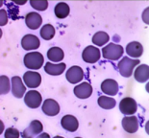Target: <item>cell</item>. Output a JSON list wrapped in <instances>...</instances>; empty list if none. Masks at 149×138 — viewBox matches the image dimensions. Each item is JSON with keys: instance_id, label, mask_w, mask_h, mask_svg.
Returning <instances> with one entry per match:
<instances>
[{"instance_id": "1", "label": "cell", "mask_w": 149, "mask_h": 138, "mask_svg": "<svg viewBox=\"0 0 149 138\" xmlns=\"http://www.w3.org/2000/svg\"><path fill=\"white\" fill-rule=\"evenodd\" d=\"M24 64L25 66L33 70H38L43 65L44 59L43 56L39 52H31L25 55L24 57Z\"/></svg>"}, {"instance_id": "2", "label": "cell", "mask_w": 149, "mask_h": 138, "mask_svg": "<svg viewBox=\"0 0 149 138\" xmlns=\"http://www.w3.org/2000/svg\"><path fill=\"white\" fill-rule=\"evenodd\" d=\"M138 64H139V59H133L129 57H124L118 62L117 67H118V71L121 74V76L129 78L132 75L135 66H137Z\"/></svg>"}, {"instance_id": "3", "label": "cell", "mask_w": 149, "mask_h": 138, "mask_svg": "<svg viewBox=\"0 0 149 138\" xmlns=\"http://www.w3.org/2000/svg\"><path fill=\"white\" fill-rule=\"evenodd\" d=\"M123 48L122 46H120L116 43H110L107 46L103 47L102 49V54L103 57L110 59V61H117L121 58V56L123 55Z\"/></svg>"}, {"instance_id": "4", "label": "cell", "mask_w": 149, "mask_h": 138, "mask_svg": "<svg viewBox=\"0 0 149 138\" xmlns=\"http://www.w3.org/2000/svg\"><path fill=\"white\" fill-rule=\"evenodd\" d=\"M119 109L121 111V113L124 115H132L135 114L137 112L138 105L137 102L131 97H125L123 98L119 104Z\"/></svg>"}, {"instance_id": "5", "label": "cell", "mask_w": 149, "mask_h": 138, "mask_svg": "<svg viewBox=\"0 0 149 138\" xmlns=\"http://www.w3.org/2000/svg\"><path fill=\"white\" fill-rule=\"evenodd\" d=\"M100 50L95 46H87L84 49L82 58L88 63H94L100 59Z\"/></svg>"}, {"instance_id": "6", "label": "cell", "mask_w": 149, "mask_h": 138, "mask_svg": "<svg viewBox=\"0 0 149 138\" xmlns=\"http://www.w3.org/2000/svg\"><path fill=\"white\" fill-rule=\"evenodd\" d=\"M42 95L36 90H30L29 92L26 93V95L24 97V102L26 104V106H29L30 108H38L42 104Z\"/></svg>"}, {"instance_id": "7", "label": "cell", "mask_w": 149, "mask_h": 138, "mask_svg": "<svg viewBox=\"0 0 149 138\" xmlns=\"http://www.w3.org/2000/svg\"><path fill=\"white\" fill-rule=\"evenodd\" d=\"M43 130L42 124L39 120H34L31 122L29 127L25 128V130L22 132L23 138H34L38 134H40Z\"/></svg>"}, {"instance_id": "8", "label": "cell", "mask_w": 149, "mask_h": 138, "mask_svg": "<svg viewBox=\"0 0 149 138\" xmlns=\"http://www.w3.org/2000/svg\"><path fill=\"white\" fill-rule=\"evenodd\" d=\"M23 81L28 87H30V88H36L42 83V76L38 72L28 71L23 75Z\"/></svg>"}, {"instance_id": "9", "label": "cell", "mask_w": 149, "mask_h": 138, "mask_svg": "<svg viewBox=\"0 0 149 138\" xmlns=\"http://www.w3.org/2000/svg\"><path fill=\"white\" fill-rule=\"evenodd\" d=\"M65 78L70 83H78L83 80L84 72L80 66H71L65 74Z\"/></svg>"}, {"instance_id": "10", "label": "cell", "mask_w": 149, "mask_h": 138, "mask_svg": "<svg viewBox=\"0 0 149 138\" xmlns=\"http://www.w3.org/2000/svg\"><path fill=\"white\" fill-rule=\"evenodd\" d=\"M73 92L79 99H87L93 94V86L87 81H84L74 87Z\"/></svg>"}, {"instance_id": "11", "label": "cell", "mask_w": 149, "mask_h": 138, "mask_svg": "<svg viewBox=\"0 0 149 138\" xmlns=\"http://www.w3.org/2000/svg\"><path fill=\"white\" fill-rule=\"evenodd\" d=\"M26 92V87L21 81V78L18 76L13 77L12 79V93L17 98H22Z\"/></svg>"}, {"instance_id": "12", "label": "cell", "mask_w": 149, "mask_h": 138, "mask_svg": "<svg viewBox=\"0 0 149 138\" xmlns=\"http://www.w3.org/2000/svg\"><path fill=\"white\" fill-rule=\"evenodd\" d=\"M40 39L34 34H26L21 39V46L24 50H35L40 47Z\"/></svg>"}, {"instance_id": "13", "label": "cell", "mask_w": 149, "mask_h": 138, "mask_svg": "<svg viewBox=\"0 0 149 138\" xmlns=\"http://www.w3.org/2000/svg\"><path fill=\"white\" fill-rule=\"evenodd\" d=\"M42 111L48 116H56L60 112V106L55 100L47 99L42 104Z\"/></svg>"}, {"instance_id": "14", "label": "cell", "mask_w": 149, "mask_h": 138, "mask_svg": "<svg viewBox=\"0 0 149 138\" xmlns=\"http://www.w3.org/2000/svg\"><path fill=\"white\" fill-rule=\"evenodd\" d=\"M25 23H26L28 28H30L32 30H37L42 25V18L38 12H31L25 17Z\"/></svg>"}, {"instance_id": "15", "label": "cell", "mask_w": 149, "mask_h": 138, "mask_svg": "<svg viewBox=\"0 0 149 138\" xmlns=\"http://www.w3.org/2000/svg\"><path fill=\"white\" fill-rule=\"evenodd\" d=\"M122 127L129 133H135L139 128V120L136 116H126L122 119Z\"/></svg>"}, {"instance_id": "16", "label": "cell", "mask_w": 149, "mask_h": 138, "mask_svg": "<svg viewBox=\"0 0 149 138\" xmlns=\"http://www.w3.org/2000/svg\"><path fill=\"white\" fill-rule=\"evenodd\" d=\"M61 125L65 130L70 131V132L76 131L79 127L77 118L73 115H65L61 120Z\"/></svg>"}, {"instance_id": "17", "label": "cell", "mask_w": 149, "mask_h": 138, "mask_svg": "<svg viewBox=\"0 0 149 138\" xmlns=\"http://www.w3.org/2000/svg\"><path fill=\"white\" fill-rule=\"evenodd\" d=\"M101 90L106 95L115 96L118 92V84L116 81L113 79H107L101 83Z\"/></svg>"}, {"instance_id": "18", "label": "cell", "mask_w": 149, "mask_h": 138, "mask_svg": "<svg viewBox=\"0 0 149 138\" xmlns=\"http://www.w3.org/2000/svg\"><path fill=\"white\" fill-rule=\"evenodd\" d=\"M126 52L132 58H139L143 53V47L138 41H132L126 46Z\"/></svg>"}, {"instance_id": "19", "label": "cell", "mask_w": 149, "mask_h": 138, "mask_svg": "<svg viewBox=\"0 0 149 138\" xmlns=\"http://www.w3.org/2000/svg\"><path fill=\"white\" fill-rule=\"evenodd\" d=\"M65 70V63L64 62H60L59 64H53L51 62H47L44 66V71L47 74L52 75V76H58L64 73Z\"/></svg>"}, {"instance_id": "20", "label": "cell", "mask_w": 149, "mask_h": 138, "mask_svg": "<svg viewBox=\"0 0 149 138\" xmlns=\"http://www.w3.org/2000/svg\"><path fill=\"white\" fill-rule=\"evenodd\" d=\"M135 79L139 83H144L149 80V66L146 64H141L135 70Z\"/></svg>"}, {"instance_id": "21", "label": "cell", "mask_w": 149, "mask_h": 138, "mask_svg": "<svg viewBox=\"0 0 149 138\" xmlns=\"http://www.w3.org/2000/svg\"><path fill=\"white\" fill-rule=\"evenodd\" d=\"M65 57L64 51L60 47H52L47 52V58L51 61H61Z\"/></svg>"}, {"instance_id": "22", "label": "cell", "mask_w": 149, "mask_h": 138, "mask_svg": "<svg viewBox=\"0 0 149 138\" xmlns=\"http://www.w3.org/2000/svg\"><path fill=\"white\" fill-rule=\"evenodd\" d=\"M69 6L65 2H60L56 5L55 10H54V12H55V15L58 18H65L69 14Z\"/></svg>"}, {"instance_id": "23", "label": "cell", "mask_w": 149, "mask_h": 138, "mask_svg": "<svg viewBox=\"0 0 149 138\" xmlns=\"http://www.w3.org/2000/svg\"><path fill=\"white\" fill-rule=\"evenodd\" d=\"M97 103L104 109H112L116 106V100L107 96H100L97 100Z\"/></svg>"}, {"instance_id": "24", "label": "cell", "mask_w": 149, "mask_h": 138, "mask_svg": "<svg viewBox=\"0 0 149 138\" xmlns=\"http://www.w3.org/2000/svg\"><path fill=\"white\" fill-rule=\"evenodd\" d=\"M109 39H110L109 34L105 32H97L93 37V42L97 46H103L109 41Z\"/></svg>"}, {"instance_id": "25", "label": "cell", "mask_w": 149, "mask_h": 138, "mask_svg": "<svg viewBox=\"0 0 149 138\" xmlns=\"http://www.w3.org/2000/svg\"><path fill=\"white\" fill-rule=\"evenodd\" d=\"M55 36V28L51 24H45L40 30V37L45 40H50Z\"/></svg>"}, {"instance_id": "26", "label": "cell", "mask_w": 149, "mask_h": 138, "mask_svg": "<svg viewBox=\"0 0 149 138\" xmlns=\"http://www.w3.org/2000/svg\"><path fill=\"white\" fill-rule=\"evenodd\" d=\"M30 5L38 11H45L48 7V2L46 0H31Z\"/></svg>"}, {"instance_id": "27", "label": "cell", "mask_w": 149, "mask_h": 138, "mask_svg": "<svg viewBox=\"0 0 149 138\" xmlns=\"http://www.w3.org/2000/svg\"><path fill=\"white\" fill-rule=\"evenodd\" d=\"M10 91V81L8 77L1 76V94H7Z\"/></svg>"}, {"instance_id": "28", "label": "cell", "mask_w": 149, "mask_h": 138, "mask_svg": "<svg viewBox=\"0 0 149 138\" xmlns=\"http://www.w3.org/2000/svg\"><path fill=\"white\" fill-rule=\"evenodd\" d=\"M5 138H19V131L15 128H9L5 130Z\"/></svg>"}, {"instance_id": "29", "label": "cell", "mask_w": 149, "mask_h": 138, "mask_svg": "<svg viewBox=\"0 0 149 138\" xmlns=\"http://www.w3.org/2000/svg\"><path fill=\"white\" fill-rule=\"evenodd\" d=\"M0 14H1V18H0V24H1V26H4V25L7 24L8 22V17H7V12L4 10V9H1V11H0Z\"/></svg>"}, {"instance_id": "30", "label": "cell", "mask_w": 149, "mask_h": 138, "mask_svg": "<svg viewBox=\"0 0 149 138\" xmlns=\"http://www.w3.org/2000/svg\"><path fill=\"white\" fill-rule=\"evenodd\" d=\"M142 20L145 24L149 25V7H147L142 12Z\"/></svg>"}, {"instance_id": "31", "label": "cell", "mask_w": 149, "mask_h": 138, "mask_svg": "<svg viewBox=\"0 0 149 138\" xmlns=\"http://www.w3.org/2000/svg\"><path fill=\"white\" fill-rule=\"evenodd\" d=\"M37 138H50V135L48 133L43 132V133H40L39 136H37Z\"/></svg>"}, {"instance_id": "32", "label": "cell", "mask_w": 149, "mask_h": 138, "mask_svg": "<svg viewBox=\"0 0 149 138\" xmlns=\"http://www.w3.org/2000/svg\"><path fill=\"white\" fill-rule=\"evenodd\" d=\"M145 130H146V132L149 134V121H147V123L145 124Z\"/></svg>"}, {"instance_id": "33", "label": "cell", "mask_w": 149, "mask_h": 138, "mask_svg": "<svg viewBox=\"0 0 149 138\" xmlns=\"http://www.w3.org/2000/svg\"><path fill=\"white\" fill-rule=\"evenodd\" d=\"M145 89H146V91L149 93V81L147 83V84H146V86H145Z\"/></svg>"}, {"instance_id": "34", "label": "cell", "mask_w": 149, "mask_h": 138, "mask_svg": "<svg viewBox=\"0 0 149 138\" xmlns=\"http://www.w3.org/2000/svg\"><path fill=\"white\" fill-rule=\"evenodd\" d=\"M53 138H64V137H63V136H60V135H57V136L53 137Z\"/></svg>"}, {"instance_id": "35", "label": "cell", "mask_w": 149, "mask_h": 138, "mask_svg": "<svg viewBox=\"0 0 149 138\" xmlns=\"http://www.w3.org/2000/svg\"><path fill=\"white\" fill-rule=\"evenodd\" d=\"M75 138H81V137H75Z\"/></svg>"}]
</instances>
